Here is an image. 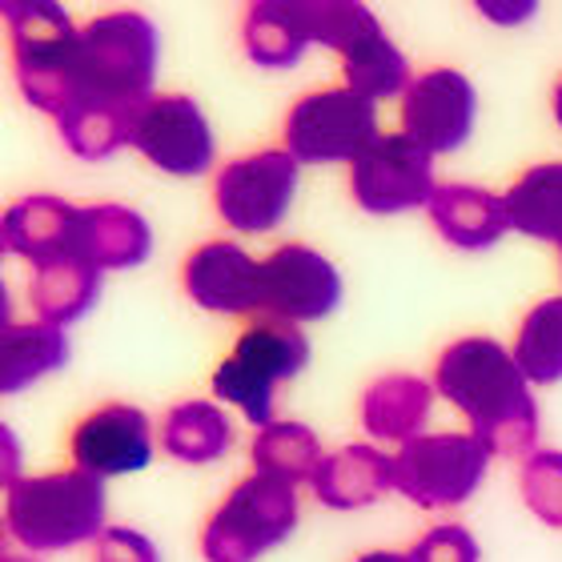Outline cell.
<instances>
[{"label":"cell","instance_id":"obj_12","mask_svg":"<svg viewBox=\"0 0 562 562\" xmlns=\"http://www.w3.org/2000/svg\"><path fill=\"white\" fill-rule=\"evenodd\" d=\"M434 157L418 149L406 133H382L370 149L350 165V193L366 213L390 217L434 198Z\"/></svg>","mask_w":562,"mask_h":562},{"label":"cell","instance_id":"obj_26","mask_svg":"<svg viewBox=\"0 0 562 562\" xmlns=\"http://www.w3.org/2000/svg\"><path fill=\"white\" fill-rule=\"evenodd\" d=\"M229 446H234V426L217 402H177L161 422V450L189 467L217 462L229 454Z\"/></svg>","mask_w":562,"mask_h":562},{"label":"cell","instance_id":"obj_31","mask_svg":"<svg viewBox=\"0 0 562 562\" xmlns=\"http://www.w3.org/2000/svg\"><path fill=\"white\" fill-rule=\"evenodd\" d=\"M414 562H479V542L467 527L458 522H442V527H430L414 542L411 551Z\"/></svg>","mask_w":562,"mask_h":562},{"label":"cell","instance_id":"obj_35","mask_svg":"<svg viewBox=\"0 0 562 562\" xmlns=\"http://www.w3.org/2000/svg\"><path fill=\"white\" fill-rule=\"evenodd\" d=\"M551 105H554V121L562 125V77H559V85H554V101H551Z\"/></svg>","mask_w":562,"mask_h":562},{"label":"cell","instance_id":"obj_1","mask_svg":"<svg viewBox=\"0 0 562 562\" xmlns=\"http://www.w3.org/2000/svg\"><path fill=\"white\" fill-rule=\"evenodd\" d=\"M434 390L470 418V434L491 454H535L539 406L515 353L494 338L450 341L434 366Z\"/></svg>","mask_w":562,"mask_h":562},{"label":"cell","instance_id":"obj_19","mask_svg":"<svg viewBox=\"0 0 562 562\" xmlns=\"http://www.w3.org/2000/svg\"><path fill=\"white\" fill-rule=\"evenodd\" d=\"M314 498L329 510H358V506H374L394 491V458L374 450L366 442L341 446L314 474Z\"/></svg>","mask_w":562,"mask_h":562},{"label":"cell","instance_id":"obj_13","mask_svg":"<svg viewBox=\"0 0 562 562\" xmlns=\"http://www.w3.org/2000/svg\"><path fill=\"white\" fill-rule=\"evenodd\" d=\"M341 302V273L334 261L302 241H285L261 258V314L290 326L322 322Z\"/></svg>","mask_w":562,"mask_h":562},{"label":"cell","instance_id":"obj_8","mask_svg":"<svg viewBox=\"0 0 562 562\" xmlns=\"http://www.w3.org/2000/svg\"><path fill=\"white\" fill-rule=\"evenodd\" d=\"M285 153L297 165H338L358 161L382 133H378V101L353 89H317L293 101L285 113Z\"/></svg>","mask_w":562,"mask_h":562},{"label":"cell","instance_id":"obj_9","mask_svg":"<svg viewBox=\"0 0 562 562\" xmlns=\"http://www.w3.org/2000/svg\"><path fill=\"white\" fill-rule=\"evenodd\" d=\"M491 470V450L474 434H422L394 454V491L426 510L462 506Z\"/></svg>","mask_w":562,"mask_h":562},{"label":"cell","instance_id":"obj_3","mask_svg":"<svg viewBox=\"0 0 562 562\" xmlns=\"http://www.w3.org/2000/svg\"><path fill=\"white\" fill-rule=\"evenodd\" d=\"M12 72L24 101L48 117H60L81 89V29L53 0H4Z\"/></svg>","mask_w":562,"mask_h":562},{"label":"cell","instance_id":"obj_22","mask_svg":"<svg viewBox=\"0 0 562 562\" xmlns=\"http://www.w3.org/2000/svg\"><path fill=\"white\" fill-rule=\"evenodd\" d=\"M145 105V101H140ZM140 105H125V101H109V97L77 93L72 105L57 117V133L65 140V149L77 153L81 161H105L117 149L130 145L133 117Z\"/></svg>","mask_w":562,"mask_h":562},{"label":"cell","instance_id":"obj_27","mask_svg":"<svg viewBox=\"0 0 562 562\" xmlns=\"http://www.w3.org/2000/svg\"><path fill=\"white\" fill-rule=\"evenodd\" d=\"M503 201L515 234L554 241L562 249V161L530 165L527 173L506 189Z\"/></svg>","mask_w":562,"mask_h":562},{"label":"cell","instance_id":"obj_16","mask_svg":"<svg viewBox=\"0 0 562 562\" xmlns=\"http://www.w3.org/2000/svg\"><path fill=\"white\" fill-rule=\"evenodd\" d=\"M181 285L201 310L234 317L261 314V261H254L237 241H205L181 266Z\"/></svg>","mask_w":562,"mask_h":562},{"label":"cell","instance_id":"obj_14","mask_svg":"<svg viewBox=\"0 0 562 562\" xmlns=\"http://www.w3.org/2000/svg\"><path fill=\"white\" fill-rule=\"evenodd\" d=\"M479 117V93L458 69H426L402 93V133L430 157L467 145Z\"/></svg>","mask_w":562,"mask_h":562},{"label":"cell","instance_id":"obj_33","mask_svg":"<svg viewBox=\"0 0 562 562\" xmlns=\"http://www.w3.org/2000/svg\"><path fill=\"white\" fill-rule=\"evenodd\" d=\"M479 12L486 21H498V24H518L535 16V4H491V0H479Z\"/></svg>","mask_w":562,"mask_h":562},{"label":"cell","instance_id":"obj_2","mask_svg":"<svg viewBox=\"0 0 562 562\" xmlns=\"http://www.w3.org/2000/svg\"><path fill=\"white\" fill-rule=\"evenodd\" d=\"M105 479L85 470H53L16 479L4 491V530L33 554L72 551L105 535Z\"/></svg>","mask_w":562,"mask_h":562},{"label":"cell","instance_id":"obj_18","mask_svg":"<svg viewBox=\"0 0 562 562\" xmlns=\"http://www.w3.org/2000/svg\"><path fill=\"white\" fill-rule=\"evenodd\" d=\"M430 222L454 249L479 254V249L498 246L510 234V217H506V201L491 189L467 186V181H446L434 189L430 198Z\"/></svg>","mask_w":562,"mask_h":562},{"label":"cell","instance_id":"obj_6","mask_svg":"<svg viewBox=\"0 0 562 562\" xmlns=\"http://www.w3.org/2000/svg\"><path fill=\"white\" fill-rule=\"evenodd\" d=\"M161 41L145 12H101L81 29V89L140 105L153 97Z\"/></svg>","mask_w":562,"mask_h":562},{"label":"cell","instance_id":"obj_30","mask_svg":"<svg viewBox=\"0 0 562 562\" xmlns=\"http://www.w3.org/2000/svg\"><path fill=\"white\" fill-rule=\"evenodd\" d=\"M522 503L547 522L562 527V450H535L522 462Z\"/></svg>","mask_w":562,"mask_h":562},{"label":"cell","instance_id":"obj_36","mask_svg":"<svg viewBox=\"0 0 562 562\" xmlns=\"http://www.w3.org/2000/svg\"><path fill=\"white\" fill-rule=\"evenodd\" d=\"M0 562H36V559H29V554H4Z\"/></svg>","mask_w":562,"mask_h":562},{"label":"cell","instance_id":"obj_23","mask_svg":"<svg viewBox=\"0 0 562 562\" xmlns=\"http://www.w3.org/2000/svg\"><path fill=\"white\" fill-rule=\"evenodd\" d=\"M69 362V338L60 326L48 322H0V390L21 394L36 378L53 374Z\"/></svg>","mask_w":562,"mask_h":562},{"label":"cell","instance_id":"obj_25","mask_svg":"<svg viewBox=\"0 0 562 562\" xmlns=\"http://www.w3.org/2000/svg\"><path fill=\"white\" fill-rule=\"evenodd\" d=\"M97 297H101V270L85 258H57L33 270L29 302H33V314L48 326L65 329L69 322L89 314Z\"/></svg>","mask_w":562,"mask_h":562},{"label":"cell","instance_id":"obj_34","mask_svg":"<svg viewBox=\"0 0 562 562\" xmlns=\"http://www.w3.org/2000/svg\"><path fill=\"white\" fill-rule=\"evenodd\" d=\"M353 562H414L411 554H394V551H370L362 554V559H353Z\"/></svg>","mask_w":562,"mask_h":562},{"label":"cell","instance_id":"obj_28","mask_svg":"<svg viewBox=\"0 0 562 562\" xmlns=\"http://www.w3.org/2000/svg\"><path fill=\"white\" fill-rule=\"evenodd\" d=\"M249 462H254V474L297 486V482H314L326 454H322V442H317V434L310 426H302V422H273V426L258 430V438L249 446Z\"/></svg>","mask_w":562,"mask_h":562},{"label":"cell","instance_id":"obj_4","mask_svg":"<svg viewBox=\"0 0 562 562\" xmlns=\"http://www.w3.org/2000/svg\"><path fill=\"white\" fill-rule=\"evenodd\" d=\"M310 45H326L341 57L346 89L382 101L411 89V60L402 57L374 12L358 0H297Z\"/></svg>","mask_w":562,"mask_h":562},{"label":"cell","instance_id":"obj_17","mask_svg":"<svg viewBox=\"0 0 562 562\" xmlns=\"http://www.w3.org/2000/svg\"><path fill=\"white\" fill-rule=\"evenodd\" d=\"M0 241L12 258H24L29 266H45L57 258H77L81 241V205L33 193V198L12 201L0 222Z\"/></svg>","mask_w":562,"mask_h":562},{"label":"cell","instance_id":"obj_11","mask_svg":"<svg viewBox=\"0 0 562 562\" xmlns=\"http://www.w3.org/2000/svg\"><path fill=\"white\" fill-rule=\"evenodd\" d=\"M130 145L161 173L173 177L210 173L217 157L210 117L186 93H153L133 117Z\"/></svg>","mask_w":562,"mask_h":562},{"label":"cell","instance_id":"obj_15","mask_svg":"<svg viewBox=\"0 0 562 562\" xmlns=\"http://www.w3.org/2000/svg\"><path fill=\"white\" fill-rule=\"evenodd\" d=\"M72 467L97 479L137 474L153 462V426L149 414L130 402H105L85 414L69 434Z\"/></svg>","mask_w":562,"mask_h":562},{"label":"cell","instance_id":"obj_7","mask_svg":"<svg viewBox=\"0 0 562 562\" xmlns=\"http://www.w3.org/2000/svg\"><path fill=\"white\" fill-rule=\"evenodd\" d=\"M297 527V491L266 474H249L225 494L201 530L205 562H258Z\"/></svg>","mask_w":562,"mask_h":562},{"label":"cell","instance_id":"obj_5","mask_svg":"<svg viewBox=\"0 0 562 562\" xmlns=\"http://www.w3.org/2000/svg\"><path fill=\"white\" fill-rule=\"evenodd\" d=\"M310 366V338L302 326L278 317H254L225 362L213 370V394L246 414L258 430L273 426V390Z\"/></svg>","mask_w":562,"mask_h":562},{"label":"cell","instance_id":"obj_29","mask_svg":"<svg viewBox=\"0 0 562 562\" xmlns=\"http://www.w3.org/2000/svg\"><path fill=\"white\" fill-rule=\"evenodd\" d=\"M515 362L527 374L530 386H554L562 382V293L547 297L522 317L515 338Z\"/></svg>","mask_w":562,"mask_h":562},{"label":"cell","instance_id":"obj_10","mask_svg":"<svg viewBox=\"0 0 562 562\" xmlns=\"http://www.w3.org/2000/svg\"><path fill=\"white\" fill-rule=\"evenodd\" d=\"M297 157L258 149L225 161L213 177V210L237 234H270L285 222L297 193Z\"/></svg>","mask_w":562,"mask_h":562},{"label":"cell","instance_id":"obj_32","mask_svg":"<svg viewBox=\"0 0 562 562\" xmlns=\"http://www.w3.org/2000/svg\"><path fill=\"white\" fill-rule=\"evenodd\" d=\"M93 562H161L157 547H153L140 530L130 527H109L101 539H97Z\"/></svg>","mask_w":562,"mask_h":562},{"label":"cell","instance_id":"obj_20","mask_svg":"<svg viewBox=\"0 0 562 562\" xmlns=\"http://www.w3.org/2000/svg\"><path fill=\"white\" fill-rule=\"evenodd\" d=\"M153 254V229L130 205H81L77 258L97 270H133Z\"/></svg>","mask_w":562,"mask_h":562},{"label":"cell","instance_id":"obj_21","mask_svg":"<svg viewBox=\"0 0 562 562\" xmlns=\"http://www.w3.org/2000/svg\"><path fill=\"white\" fill-rule=\"evenodd\" d=\"M434 386L418 374H386L362 394V426L378 442H414L426 434Z\"/></svg>","mask_w":562,"mask_h":562},{"label":"cell","instance_id":"obj_24","mask_svg":"<svg viewBox=\"0 0 562 562\" xmlns=\"http://www.w3.org/2000/svg\"><path fill=\"white\" fill-rule=\"evenodd\" d=\"M241 48L258 69H293L310 48L297 0H254L241 16Z\"/></svg>","mask_w":562,"mask_h":562}]
</instances>
